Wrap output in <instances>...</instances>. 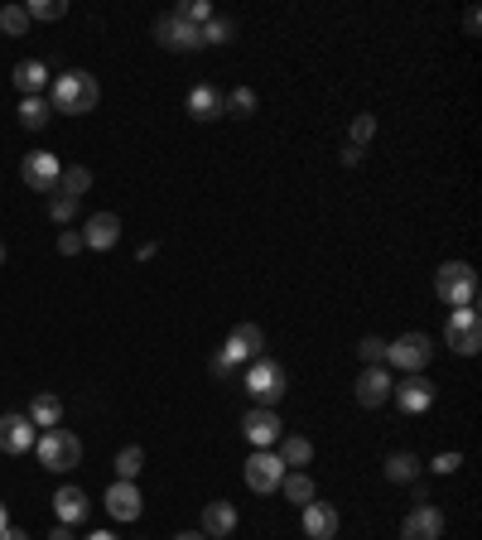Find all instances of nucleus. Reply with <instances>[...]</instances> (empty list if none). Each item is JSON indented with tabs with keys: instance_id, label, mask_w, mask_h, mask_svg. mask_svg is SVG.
Listing matches in <instances>:
<instances>
[{
	"instance_id": "36",
	"label": "nucleus",
	"mask_w": 482,
	"mask_h": 540,
	"mask_svg": "<svg viewBox=\"0 0 482 540\" xmlns=\"http://www.w3.org/2000/svg\"><path fill=\"white\" fill-rule=\"evenodd\" d=\"M49 217L68 227V222L78 217V203H73V198H63V193H49Z\"/></svg>"
},
{
	"instance_id": "42",
	"label": "nucleus",
	"mask_w": 482,
	"mask_h": 540,
	"mask_svg": "<svg viewBox=\"0 0 482 540\" xmlns=\"http://www.w3.org/2000/svg\"><path fill=\"white\" fill-rule=\"evenodd\" d=\"M49 540H73V526H54V531H49Z\"/></svg>"
},
{
	"instance_id": "7",
	"label": "nucleus",
	"mask_w": 482,
	"mask_h": 540,
	"mask_svg": "<svg viewBox=\"0 0 482 540\" xmlns=\"http://www.w3.org/2000/svg\"><path fill=\"white\" fill-rule=\"evenodd\" d=\"M444 338H449V348H454L458 357H473V352L482 348L478 309H454V314H449V328H444Z\"/></svg>"
},
{
	"instance_id": "2",
	"label": "nucleus",
	"mask_w": 482,
	"mask_h": 540,
	"mask_svg": "<svg viewBox=\"0 0 482 540\" xmlns=\"http://www.w3.org/2000/svg\"><path fill=\"white\" fill-rule=\"evenodd\" d=\"M241 386H246V396H251L256 405L275 410V405L285 401V391H290V372H285V367H280L275 357H256V362L246 367Z\"/></svg>"
},
{
	"instance_id": "39",
	"label": "nucleus",
	"mask_w": 482,
	"mask_h": 540,
	"mask_svg": "<svg viewBox=\"0 0 482 540\" xmlns=\"http://www.w3.org/2000/svg\"><path fill=\"white\" fill-rule=\"evenodd\" d=\"M58 251H63V256H78V251H82V232H58Z\"/></svg>"
},
{
	"instance_id": "30",
	"label": "nucleus",
	"mask_w": 482,
	"mask_h": 540,
	"mask_svg": "<svg viewBox=\"0 0 482 540\" xmlns=\"http://www.w3.org/2000/svg\"><path fill=\"white\" fill-rule=\"evenodd\" d=\"M0 29H5L10 39H20L29 29V10L25 5H0Z\"/></svg>"
},
{
	"instance_id": "37",
	"label": "nucleus",
	"mask_w": 482,
	"mask_h": 540,
	"mask_svg": "<svg viewBox=\"0 0 482 540\" xmlns=\"http://www.w3.org/2000/svg\"><path fill=\"white\" fill-rule=\"evenodd\" d=\"M372 135H376V116H367V111H362V116L352 121V140H348V145H357V150H362Z\"/></svg>"
},
{
	"instance_id": "28",
	"label": "nucleus",
	"mask_w": 482,
	"mask_h": 540,
	"mask_svg": "<svg viewBox=\"0 0 482 540\" xmlns=\"http://www.w3.org/2000/svg\"><path fill=\"white\" fill-rule=\"evenodd\" d=\"M140 468H145V449H140V444H126V449L116 454V478H121V483H135Z\"/></svg>"
},
{
	"instance_id": "8",
	"label": "nucleus",
	"mask_w": 482,
	"mask_h": 540,
	"mask_svg": "<svg viewBox=\"0 0 482 540\" xmlns=\"http://www.w3.org/2000/svg\"><path fill=\"white\" fill-rule=\"evenodd\" d=\"M280 483H285V463H280V454L256 449V454L246 459V487H251V492H280Z\"/></svg>"
},
{
	"instance_id": "16",
	"label": "nucleus",
	"mask_w": 482,
	"mask_h": 540,
	"mask_svg": "<svg viewBox=\"0 0 482 540\" xmlns=\"http://www.w3.org/2000/svg\"><path fill=\"white\" fill-rule=\"evenodd\" d=\"M107 512L116 516V521H140V512H145V492L135 483H116L107 487Z\"/></svg>"
},
{
	"instance_id": "6",
	"label": "nucleus",
	"mask_w": 482,
	"mask_h": 540,
	"mask_svg": "<svg viewBox=\"0 0 482 540\" xmlns=\"http://www.w3.org/2000/svg\"><path fill=\"white\" fill-rule=\"evenodd\" d=\"M429 357H434V343H429L425 333H401L396 343H386V362L401 367L405 377H410V372H425Z\"/></svg>"
},
{
	"instance_id": "46",
	"label": "nucleus",
	"mask_w": 482,
	"mask_h": 540,
	"mask_svg": "<svg viewBox=\"0 0 482 540\" xmlns=\"http://www.w3.org/2000/svg\"><path fill=\"white\" fill-rule=\"evenodd\" d=\"M0 266H5V246H0Z\"/></svg>"
},
{
	"instance_id": "34",
	"label": "nucleus",
	"mask_w": 482,
	"mask_h": 540,
	"mask_svg": "<svg viewBox=\"0 0 482 540\" xmlns=\"http://www.w3.org/2000/svg\"><path fill=\"white\" fill-rule=\"evenodd\" d=\"M357 357H362L367 367H381V362H386V338H376V333H367V338L357 343Z\"/></svg>"
},
{
	"instance_id": "21",
	"label": "nucleus",
	"mask_w": 482,
	"mask_h": 540,
	"mask_svg": "<svg viewBox=\"0 0 482 540\" xmlns=\"http://www.w3.org/2000/svg\"><path fill=\"white\" fill-rule=\"evenodd\" d=\"M188 116H193V121H217V116H222V92H217L213 82H198V87L188 92Z\"/></svg>"
},
{
	"instance_id": "9",
	"label": "nucleus",
	"mask_w": 482,
	"mask_h": 540,
	"mask_svg": "<svg viewBox=\"0 0 482 540\" xmlns=\"http://www.w3.org/2000/svg\"><path fill=\"white\" fill-rule=\"evenodd\" d=\"M58 174H63V164H58L54 150H34V155H25V164H20V179H25L34 193H54Z\"/></svg>"
},
{
	"instance_id": "4",
	"label": "nucleus",
	"mask_w": 482,
	"mask_h": 540,
	"mask_svg": "<svg viewBox=\"0 0 482 540\" xmlns=\"http://www.w3.org/2000/svg\"><path fill=\"white\" fill-rule=\"evenodd\" d=\"M34 454H39V463L49 468V473H68V468H78L82 463V439L73 430H39V439H34Z\"/></svg>"
},
{
	"instance_id": "40",
	"label": "nucleus",
	"mask_w": 482,
	"mask_h": 540,
	"mask_svg": "<svg viewBox=\"0 0 482 540\" xmlns=\"http://www.w3.org/2000/svg\"><path fill=\"white\" fill-rule=\"evenodd\" d=\"M362 155H367V150H357V145H343V155H338V160L348 164V169H357V164H362Z\"/></svg>"
},
{
	"instance_id": "10",
	"label": "nucleus",
	"mask_w": 482,
	"mask_h": 540,
	"mask_svg": "<svg viewBox=\"0 0 482 540\" xmlns=\"http://www.w3.org/2000/svg\"><path fill=\"white\" fill-rule=\"evenodd\" d=\"M155 39H160L164 49H174V54L203 49V29H193L188 20H179V15H160V20H155Z\"/></svg>"
},
{
	"instance_id": "38",
	"label": "nucleus",
	"mask_w": 482,
	"mask_h": 540,
	"mask_svg": "<svg viewBox=\"0 0 482 540\" xmlns=\"http://www.w3.org/2000/svg\"><path fill=\"white\" fill-rule=\"evenodd\" d=\"M429 468H434V473H458V468H463V454H458V449H454V454H439Z\"/></svg>"
},
{
	"instance_id": "11",
	"label": "nucleus",
	"mask_w": 482,
	"mask_h": 540,
	"mask_svg": "<svg viewBox=\"0 0 482 540\" xmlns=\"http://www.w3.org/2000/svg\"><path fill=\"white\" fill-rule=\"evenodd\" d=\"M34 439H39V430L29 425V415H20V410L0 415V454L20 459V454H29V449H34Z\"/></svg>"
},
{
	"instance_id": "15",
	"label": "nucleus",
	"mask_w": 482,
	"mask_h": 540,
	"mask_svg": "<svg viewBox=\"0 0 482 540\" xmlns=\"http://www.w3.org/2000/svg\"><path fill=\"white\" fill-rule=\"evenodd\" d=\"M439 536H444V512L429 507V502H420V507L401 521V540H439Z\"/></svg>"
},
{
	"instance_id": "23",
	"label": "nucleus",
	"mask_w": 482,
	"mask_h": 540,
	"mask_svg": "<svg viewBox=\"0 0 482 540\" xmlns=\"http://www.w3.org/2000/svg\"><path fill=\"white\" fill-rule=\"evenodd\" d=\"M44 82H54V73H49L44 58H25V63H15V87H20L25 97H39Z\"/></svg>"
},
{
	"instance_id": "1",
	"label": "nucleus",
	"mask_w": 482,
	"mask_h": 540,
	"mask_svg": "<svg viewBox=\"0 0 482 540\" xmlns=\"http://www.w3.org/2000/svg\"><path fill=\"white\" fill-rule=\"evenodd\" d=\"M97 102H102V87H97V78L87 68H68L49 87V107L63 111V116H87Z\"/></svg>"
},
{
	"instance_id": "45",
	"label": "nucleus",
	"mask_w": 482,
	"mask_h": 540,
	"mask_svg": "<svg viewBox=\"0 0 482 540\" xmlns=\"http://www.w3.org/2000/svg\"><path fill=\"white\" fill-rule=\"evenodd\" d=\"M5 526H10V512H5V502H0V531H5Z\"/></svg>"
},
{
	"instance_id": "22",
	"label": "nucleus",
	"mask_w": 482,
	"mask_h": 540,
	"mask_svg": "<svg viewBox=\"0 0 482 540\" xmlns=\"http://www.w3.org/2000/svg\"><path fill=\"white\" fill-rule=\"evenodd\" d=\"M29 425H34V430H58V425H63V401H58L54 391H39V396L29 401Z\"/></svg>"
},
{
	"instance_id": "47",
	"label": "nucleus",
	"mask_w": 482,
	"mask_h": 540,
	"mask_svg": "<svg viewBox=\"0 0 482 540\" xmlns=\"http://www.w3.org/2000/svg\"><path fill=\"white\" fill-rule=\"evenodd\" d=\"M227 540H232V536H227Z\"/></svg>"
},
{
	"instance_id": "18",
	"label": "nucleus",
	"mask_w": 482,
	"mask_h": 540,
	"mask_svg": "<svg viewBox=\"0 0 482 540\" xmlns=\"http://www.w3.org/2000/svg\"><path fill=\"white\" fill-rule=\"evenodd\" d=\"M391 386H396V381L386 377V367H367V372L357 377V405H367V410L386 405L391 401Z\"/></svg>"
},
{
	"instance_id": "13",
	"label": "nucleus",
	"mask_w": 482,
	"mask_h": 540,
	"mask_svg": "<svg viewBox=\"0 0 482 540\" xmlns=\"http://www.w3.org/2000/svg\"><path fill=\"white\" fill-rule=\"evenodd\" d=\"M241 434H246L256 449H270V444H280L285 425H280V415H275V410H266V405H251V410H246V420H241Z\"/></svg>"
},
{
	"instance_id": "29",
	"label": "nucleus",
	"mask_w": 482,
	"mask_h": 540,
	"mask_svg": "<svg viewBox=\"0 0 482 540\" xmlns=\"http://www.w3.org/2000/svg\"><path fill=\"white\" fill-rule=\"evenodd\" d=\"M386 478H391V483H415V478H420V459H415V454H391V459H386Z\"/></svg>"
},
{
	"instance_id": "12",
	"label": "nucleus",
	"mask_w": 482,
	"mask_h": 540,
	"mask_svg": "<svg viewBox=\"0 0 482 540\" xmlns=\"http://www.w3.org/2000/svg\"><path fill=\"white\" fill-rule=\"evenodd\" d=\"M391 396H396V405H401L405 415H425L429 405H434V381H429L425 372H410L405 381L391 386Z\"/></svg>"
},
{
	"instance_id": "14",
	"label": "nucleus",
	"mask_w": 482,
	"mask_h": 540,
	"mask_svg": "<svg viewBox=\"0 0 482 540\" xmlns=\"http://www.w3.org/2000/svg\"><path fill=\"white\" fill-rule=\"evenodd\" d=\"M299 526H304V536L309 540H333L338 536V507H328V502H309V507H299Z\"/></svg>"
},
{
	"instance_id": "3",
	"label": "nucleus",
	"mask_w": 482,
	"mask_h": 540,
	"mask_svg": "<svg viewBox=\"0 0 482 540\" xmlns=\"http://www.w3.org/2000/svg\"><path fill=\"white\" fill-rule=\"evenodd\" d=\"M434 295L444 299L449 309H473L478 304V270L468 261H444L434 270Z\"/></svg>"
},
{
	"instance_id": "31",
	"label": "nucleus",
	"mask_w": 482,
	"mask_h": 540,
	"mask_svg": "<svg viewBox=\"0 0 482 540\" xmlns=\"http://www.w3.org/2000/svg\"><path fill=\"white\" fill-rule=\"evenodd\" d=\"M256 111V92L251 87H237L232 97H222V116H251Z\"/></svg>"
},
{
	"instance_id": "27",
	"label": "nucleus",
	"mask_w": 482,
	"mask_h": 540,
	"mask_svg": "<svg viewBox=\"0 0 482 540\" xmlns=\"http://www.w3.org/2000/svg\"><path fill=\"white\" fill-rule=\"evenodd\" d=\"M280 492H285V497H290L295 507H309V502L319 497V487H314V478H309V473H285Z\"/></svg>"
},
{
	"instance_id": "33",
	"label": "nucleus",
	"mask_w": 482,
	"mask_h": 540,
	"mask_svg": "<svg viewBox=\"0 0 482 540\" xmlns=\"http://www.w3.org/2000/svg\"><path fill=\"white\" fill-rule=\"evenodd\" d=\"M174 15H179V20H188L193 29H203L208 20H213V5H208V0H184V5H179Z\"/></svg>"
},
{
	"instance_id": "41",
	"label": "nucleus",
	"mask_w": 482,
	"mask_h": 540,
	"mask_svg": "<svg viewBox=\"0 0 482 540\" xmlns=\"http://www.w3.org/2000/svg\"><path fill=\"white\" fill-rule=\"evenodd\" d=\"M0 540H29V536L20 531V526H5V531H0Z\"/></svg>"
},
{
	"instance_id": "20",
	"label": "nucleus",
	"mask_w": 482,
	"mask_h": 540,
	"mask_svg": "<svg viewBox=\"0 0 482 540\" xmlns=\"http://www.w3.org/2000/svg\"><path fill=\"white\" fill-rule=\"evenodd\" d=\"M54 512H58V526H78V521H87L92 502H87V492H82V487H58V492H54Z\"/></svg>"
},
{
	"instance_id": "32",
	"label": "nucleus",
	"mask_w": 482,
	"mask_h": 540,
	"mask_svg": "<svg viewBox=\"0 0 482 540\" xmlns=\"http://www.w3.org/2000/svg\"><path fill=\"white\" fill-rule=\"evenodd\" d=\"M25 10H29V20H44L49 25V20H63L68 15V0H29Z\"/></svg>"
},
{
	"instance_id": "43",
	"label": "nucleus",
	"mask_w": 482,
	"mask_h": 540,
	"mask_svg": "<svg viewBox=\"0 0 482 540\" xmlns=\"http://www.w3.org/2000/svg\"><path fill=\"white\" fill-rule=\"evenodd\" d=\"M174 540H208V536H203V531H179Z\"/></svg>"
},
{
	"instance_id": "5",
	"label": "nucleus",
	"mask_w": 482,
	"mask_h": 540,
	"mask_svg": "<svg viewBox=\"0 0 482 540\" xmlns=\"http://www.w3.org/2000/svg\"><path fill=\"white\" fill-rule=\"evenodd\" d=\"M227 367H237L241 362H256V357H266V333H261V324H237L232 333H227V343H222V352H217Z\"/></svg>"
},
{
	"instance_id": "44",
	"label": "nucleus",
	"mask_w": 482,
	"mask_h": 540,
	"mask_svg": "<svg viewBox=\"0 0 482 540\" xmlns=\"http://www.w3.org/2000/svg\"><path fill=\"white\" fill-rule=\"evenodd\" d=\"M82 540H121V536H111V531H92V536H82Z\"/></svg>"
},
{
	"instance_id": "17",
	"label": "nucleus",
	"mask_w": 482,
	"mask_h": 540,
	"mask_svg": "<svg viewBox=\"0 0 482 540\" xmlns=\"http://www.w3.org/2000/svg\"><path fill=\"white\" fill-rule=\"evenodd\" d=\"M116 242H121V217L116 213H92L87 217V227H82V246H92V251H111Z\"/></svg>"
},
{
	"instance_id": "35",
	"label": "nucleus",
	"mask_w": 482,
	"mask_h": 540,
	"mask_svg": "<svg viewBox=\"0 0 482 540\" xmlns=\"http://www.w3.org/2000/svg\"><path fill=\"white\" fill-rule=\"evenodd\" d=\"M232 34H237V25H232V20H208V25H203V44H232Z\"/></svg>"
},
{
	"instance_id": "25",
	"label": "nucleus",
	"mask_w": 482,
	"mask_h": 540,
	"mask_svg": "<svg viewBox=\"0 0 482 540\" xmlns=\"http://www.w3.org/2000/svg\"><path fill=\"white\" fill-rule=\"evenodd\" d=\"M92 189V169H82V164H68L63 174H58V189L63 198H73V203H82V193Z\"/></svg>"
},
{
	"instance_id": "26",
	"label": "nucleus",
	"mask_w": 482,
	"mask_h": 540,
	"mask_svg": "<svg viewBox=\"0 0 482 540\" xmlns=\"http://www.w3.org/2000/svg\"><path fill=\"white\" fill-rule=\"evenodd\" d=\"M49 116H54L49 97H20V126H25V131H44Z\"/></svg>"
},
{
	"instance_id": "24",
	"label": "nucleus",
	"mask_w": 482,
	"mask_h": 540,
	"mask_svg": "<svg viewBox=\"0 0 482 540\" xmlns=\"http://www.w3.org/2000/svg\"><path fill=\"white\" fill-rule=\"evenodd\" d=\"M280 463L285 473H304V463H314V444L304 434H280Z\"/></svg>"
},
{
	"instance_id": "19",
	"label": "nucleus",
	"mask_w": 482,
	"mask_h": 540,
	"mask_svg": "<svg viewBox=\"0 0 482 540\" xmlns=\"http://www.w3.org/2000/svg\"><path fill=\"white\" fill-rule=\"evenodd\" d=\"M237 507H232V502H227V497H222V502H208V507H203V536L208 540H227L232 536V531H237Z\"/></svg>"
}]
</instances>
